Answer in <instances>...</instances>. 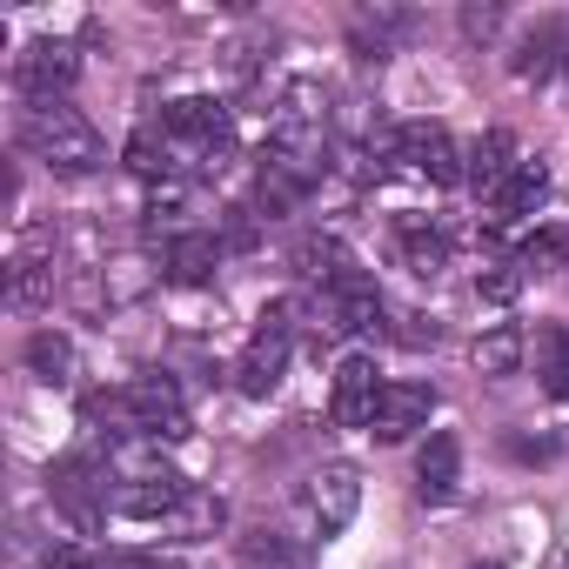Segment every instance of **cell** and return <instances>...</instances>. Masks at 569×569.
Returning a JSON list of instances; mask_svg holds the SVG:
<instances>
[{"mask_svg":"<svg viewBox=\"0 0 569 569\" xmlns=\"http://www.w3.org/2000/svg\"><path fill=\"white\" fill-rule=\"evenodd\" d=\"M21 148L34 161H48L54 174H88L108 161V141L94 134L88 114H74L68 101H48V108H28L21 114Z\"/></svg>","mask_w":569,"mask_h":569,"instance_id":"6da1fadb","label":"cell"},{"mask_svg":"<svg viewBox=\"0 0 569 569\" xmlns=\"http://www.w3.org/2000/svg\"><path fill=\"white\" fill-rule=\"evenodd\" d=\"M289 349H296V309L274 302V309H261V329L248 336V349H241V362H234V389L254 396V402L274 396L281 369H289Z\"/></svg>","mask_w":569,"mask_h":569,"instance_id":"7a4b0ae2","label":"cell"},{"mask_svg":"<svg viewBox=\"0 0 569 569\" xmlns=\"http://www.w3.org/2000/svg\"><path fill=\"white\" fill-rule=\"evenodd\" d=\"M161 128H168V141H174V168H208V161L228 148V134H234L228 108H221V101H208V94L174 101V108L161 114Z\"/></svg>","mask_w":569,"mask_h":569,"instance_id":"3957f363","label":"cell"},{"mask_svg":"<svg viewBox=\"0 0 569 569\" xmlns=\"http://www.w3.org/2000/svg\"><path fill=\"white\" fill-rule=\"evenodd\" d=\"M128 429L148 436V442H181L188 436V402L174 389V376H134L128 389Z\"/></svg>","mask_w":569,"mask_h":569,"instance_id":"277c9868","label":"cell"},{"mask_svg":"<svg viewBox=\"0 0 569 569\" xmlns=\"http://www.w3.org/2000/svg\"><path fill=\"white\" fill-rule=\"evenodd\" d=\"M356 509H362V469H356V462H322V469L309 476V489H302L309 529H316V536H336V529L356 522Z\"/></svg>","mask_w":569,"mask_h":569,"instance_id":"5b68a950","label":"cell"},{"mask_svg":"<svg viewBox=\"0 0 569 569\" xmlns=\"http://www.w3.org/2000/svg\"><path fill=\"white\" fill-rule=\"evenodd\" d=\"M74 74H81V54H74L68 41H28V48L14 54V88H21L28 108L61 101V94L74 88Z\"/></svg>","mask_w":569,"mask_h":569,"instance_id":"8992f818","label":"cell"},{"mask_svg":"<svg viewBox=\"0 0 569 569\" xmlns=\"http://www.w3.org/2000/svg\"><path fill=\"white\" fill-rule=\"evenodd\" d=\"M48 482H54V502L68 509L74 529H94V522L108 516V502H114V489H108V462H94V456H61Z\"/></svg>","mask_w":569,"mask_h":569,"instance_id":"52a82bcc","label":"cell"},{"mask_svg":"<svg viewBox=\"0 0 569 569\" xmlns=\"http://www.w3.org/2000/svg\"><path fill=\"white\" fill-rule=\"evenodd\" d=\"M396 161H409V174H422V181H436V188L469 181V161L456 154L449 128H436V121H409V128H396Z\"/></svg>","mask_w":569,"mask_h":569,"instance_id":"ba28073f","label":"cell"},{"mask_svg":"<svg viewBox=\"0 0 569 569\" xmlns=\"http://www.w3.org/2000/svg\"><path fill=\"white\" fill-rule=\"evenodd\" d=\"M188 496H194V489H188L174 469H161V462H141V469H128V476L114 482V509L134 516V522H161V516H174Z\"/></svg>","mask_w":569,"mask_h":569,"instance_id":"9c48e42d","label":"cell"},{"mask_svg":"<svg viewBox=\"0 0 569 569\" xmlns=\"http://www.w3.org/2000/svg\"><path fill=\"white\" fill-rule=\"evenodd\" d=\"M322 316L342 336H376L382 329V289H376V274H362V268L336 274L329 289H322Z\"/></svg>","mask_w":569,"mask_h":569,"instance_id":"30bf717a","label":"cell"},{"mask_svg":"<svg viewBox=\"0 0 569 569\" xmlns=\"http://www.w3.org/2000/svg\"><path fill=\"white\" fill-rule=\"evenodd\" d=\"M389 382H376V362L369 356H342L336 362V396H329V416L342 429H369L376 422V402H382Z\"/></svg>","mask_w":569,"mask_h":569,"instance_id":"8fae6325","label":"cell"},{"mask_svg":"<svg viewBox=\"0 0 569 569\" xmlns=\"http://www.w3.org/2000/svg\"><path fill=\"white\" fill-rule=\"evenodd\" d=\"M429 409H436V389H429V382H389L369 429H376L382 442H402V436H416V429L429 422Z\"/></svg>","mask_w":569,"mask_h":569,"instance_id":"7c38bea8","label":"cell"},{"mask_svg":"<svg viewBox=\"0 0 569 569\" xmlns=\"http://www.w3.org/2000/svg\"><path fill=\"white\" fill-rule=\"evenodd\" d=\"M48 248H54V234H28V241H21V254H14V268H8V296H14V309L48 302V289H54V268L41 261Z\"/></svg>","mask_w":569,"mask_h":569,"instance_id":"4fadbf2b","label":"cell"},{"mask_svg":"<svg viewBox=\"0 0 569 569\" xmlns=\"http://www.w3.org/2000/svg\"><path fill=\"white\" fill-rule=\"evenodd\" d=\"M542 201H549V168H542V161H516V174L489 194L496 221H522V214H536Z\"/></svg>","mask_w":569,"mask_h":569,"instance_id":"5bb4252c","label":"cell"},{"mask_svg":"<svg viewBox=\"0 0 569 569\" xmlns=\"http://www.w3.org/2000/svg\"><path fill=\"white\" fill-rule=\"evenodd\" d=\"M214 261H221V234L188 228V234H174V241H168V274L181 281V289H201V281L214 274Z\"/></svg>","mask_w":569,"mask_h":569,"instance_id":"9a60e30c","label":"cell"},{"mask_svg":"<svg viewBox=\"0 0 569 569\" xmlns=\"http://www.w3.org/2000/svg\"><path fill=\"white\" fill-rule=\"evenodd\" d=\"M402 261H409L416 281H436L449 268V234L429 228V221H402Z\"/></svg>","mask_w":569,"mask_h":569,"instance_id":"2e32d148","label":"cell"},{"mask_svg":"<svg viewBox=\"0 0 569 569\" xmlns=\"http://www.w3.org/2000/svg\"><path fill=\"white\" fill-rule=\"evenodd\" d=\"M556 68H569V21H542L516 48V74H556Z\"/></svg>","mask_w":569,"mask_h":569,"instance_id":"e0dca14e","label":"cell"},{"mask_svg":"<svg viewBox=\"0 0 569 569\" xmlns=\"http://www.w3.org/2000/svg\"><path fill=\"white\" fill-rule=\"evenodd\" d=\"M509 154H516V141H509V134H482V141L469 148V188L496 194V188L516 174V161H509Z\"/></svg>","mask_w":569,"mask_h":569,"instance_id":"ac0fdd59","label":"cell"},{"mask_svg":"<svg viewBox=\"0 0 569 569\" xmlns=\"http://www.w3.org/2000/svg\"><path fill=\"white\" fill-rule=\"evenodd\" d=\"M456 469H462V449H456V436H429V449H422V462H416V482H422V496H429V502H442V496L456 489Z\"/></svg>","mask_w":569,"mask_h":569,"instance_id":"d6986e66","label":"cell"},{"mask_svg":"<svg viewBox=\"0 0 569 569\" xmlns=\"http://www.w3.org/2000/svg\"><path fill=\"white\" fill-rule=\"evenodd\" d=\"M536 376H542L549 396H569V329L562 322L536 329Z\"/></svg>","mask_w":569,"mask_h":569,"instance_id":"ffe728a7","label":"cell"},{"mask_svg":"<svg viewBox=\"0 0 569 569\" xmlns=\"http://www.w3.org/2000/svg\"><path fill=\"white\" fill-rule=\"evenodd\" d=\"M28 369H34V382L61 389V382L74 376V342H68V336H54V329H41V336L28 342Z\"/></svg>","mask_w":569,"mask_h":569,"instance_id":"44dd1931","label":"cell"},{"mask_svg":"<svg viewBox=\"0 0 569 569\" xmlns=\"http://www.w3.org/2000/svg\"><path fill=\"white\" fill-rule=\"evenodd\" d=\"M128 168H134V174H148V181H154V174H174V141H168V128H161V121H148V128L128 141Z\"/></svg>","mask_w":569,"mask_h":569,"instance_id":"7402d4cb","label":"cell"},{"mask_svg":"<svg viewBox=\"0 0 569 569\" xmlns=\"http://www.w3.org/2000/svg\"><path fill=\"white\" fill-rule=\"evenodd\" d=\"M241 569H302V549H296V536L254 529V536L241 542Z\"/></svg>","mask_w":569,"mask_h":569,"instance_id":"603a6c76","label":"cell"},{"mask_svg":"<svg viewBox=\"0 0 569 569\" xmlns=\"http://www.w3.org/2000/svg\"><path fill=\"white\" fill-rule=\"evenodd\" d=\"M296 268H302L309 281H322V289H329V281H336V274H349L356 261L342 254V241H329V234H309V241L296 248Z\"/></svg>","mask_w":569,"mask_h":569,"instance_id":"cb8c5ba5","label":"cell"},{"mask_svg":"<svg viewBox=\"0 0 569 569\" xmlns=\"http://www.w3.org/2000/svg\"><path fill=\"white\" fill-rule=\"evenodd\" d=\"M516 362H522V336H516V329H489V336L476 342V369H482V376H509Z\"/></svg>","mask_w":569,"mask_h":569,"instance_id":"d4e9b609","label":"cell"},{"mask_svg":"<svg viewBox=\"0 0 569 569\" xmlns=\"http://www.w3.org/2000/svg\"><path fill=\"white\" fill-rule=\"evenodd\" d=\"M482 302H516L522 296V261H489V274H476Z\"/></svg>","mask_w":569,"mask_h":569,"instance_id":"484cf974","label":"cell"},{"mask_svg":"<svg viewBox=\"0 0 569 569\" xmlns=\"http://www.w3.org/2000/svg\"><path fill=\"white\" fill-rule=\"evenodd\" d=\"M496 28H502V14H496V8H462V34H469V41H489Z\"/></svg>","mask_w":569,"mask_h":569,"instance_id":"4316f807","label":"cell"},{"mask_svg":"<svg viewBox=\"0 0 569 569\" xmlns=\"http://www.w3.org/2000/svg\"><path fill=\"white\" fill-rule=\"evenodd\" d=\"M108 569H174V562H168L161 549H128V556H114Z\"/></svg>","mask_w":569,"mask_h":569,"instance_id":"83f0119b","label":"cell"},{"mask_svg":"<svg viewBox=\"0 0 569 569\" xmlns=\"http://www.w3.org/2000/svg\"><path fill=\"white\" fill-rule=\"evenodd\" d=\"M48 569H101V562H94L88 549H54V556H48Z\"/></svg>","mask_w":569,"mask_h":569,"instance_id":"f1b7e54d","label":"cell"},{"mask_svg":"<svg viewBox=\"0 0 569 569\" xmlns=\"http://www.w3.org/2000/svg\"><path fill=\"white\" fill-rule=\"evenodd\" d=\"M476 569H502V562H476Z\"/></svg>","mask_w":569,"mask_h":569,"instance_id":"f546056e","label":"cell"}]
</instances>
